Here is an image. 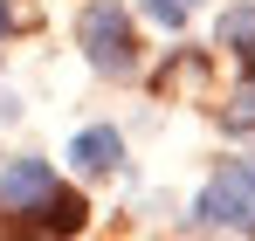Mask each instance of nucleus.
<instances>
[{"instance_id": "f03ea898", "label": "nucleus", "mask_w": 255, "mask_h": 241, "mask_svg": "<svg viewBox=\"0 0 255 241\" xmlns=\"http://www.w3.org/2000/svg\"><path fill=\"white\" fill-rule=\"evenodd\" d=\"M200 228H228V235H255V159H228L207 179V193L193 200Z\"/></svg>"}, {"instance_id": "6e6552de", "label": "nucleus", "mask_w": 255, "mask_h": 241, "mask_svg": "<svg viewBox=\"0 0 255 241\" xmlns=\"http://www.w3.org/2000/svg\"><path fill=\"white\" fill-rule=\"evenodd\" d=\"M145 14H152L159 28H186V14H193V0H145Z\"/></svg>"}, {"instance_id": "20e7f679", "label": "nucleus", "mask_w": 255, "mask_h": 241, "mask_svg": "<svg viewBox=\"0 0 255 241\" xmlns=\"http://www.w3.org/2000/svg\"><path fill=\"white\" fill-rule=\"evenodd\" d=\"M118 159H125V138H118L111 124H90V131H76V138H69V165H76V172H90V179L118 172Z\"/></svg>"}, {"instance_id": "0eeeda50", "label": "nucleus", "mask_w": 255, "mask_h": 241, "mask_svg": "<svg viewBox=\"0 0 255 241\" xmlns=\"http://www.w3.org/2000/svg\"><path fill=\"white\" fill-rule=\"evenodd\" d=\"M221 124H228V131H255V69L235 83V90H228V111H221Z\"/></svg>"}, {"instance_id": "1a4fd4ad", "label": "nucleus", "mask_w": 255, "mask_h": 241, "mask_svg": "<svg viewBox=\"0 0 255 241\" xmlns=\"http://www.w3.org/2000/svg\"><path fill=\"white\" fill-rule=\"evenodd\" d=\"M7 28H14V14H7V0H0V35H7Z\"/></svg>"}, {"instance_id": "423d86ee", "label": "nucleus", "mask_w": 255, "mask_h": 241, "mask_svg": "<svg viewBox=\"0 0 255 241\" xmlns=\"http://www.w3.org/2000/svg\"><path fill=\"white\" fill-rule=\"evenodd\" d=\"M214 35H221V48H235V55H249V62H255V0H242V7H228Z\"/></svg>"}, {"instance_id": "39448f33", "label": "nucleus", "mask_w": 255, "mask_h": 241, "mask_svg": "<svg viewBox=\"0 0 255 241\" xmlns=\"http://www.w3.org/2000/svg\"><path fill=\"white\" fill-rule=\"evenodd\" d=\"M28 228H48V235H76V228H83V200L55 186L42 207H28Z\"/></svg>"}, {"instance_id": "f257e3e1", "label": "nucleus", "mask_w": 255, "mask_h": 241, "mask_svg": "<svg viewBox=\"0 0 255 241\" xmlns=\"http://www.w3.org/2000/svg\"><path fill=\"white\" fill-rule=\"evenodd\" d=\"M76 41H83L90 69H104V76H131L138 69V35H131V14L118 0H90L76 14Z\"/></svg>"}, {"instance_id": "7ed1b4c3", "label": "nucleus", "mask_w": 255, "mask_h": 241, "mask_svg": "<svg viewBox=\"0 0 255 241\" xmlns=\"http://www.w3.org/2000/svg\"><path fill=\"white\" fill-rule=\"evenodd\" d=\"M55 193V165L48 159H14L0 172V214H28V207H42Z\"/></svg>"}]
</instances>
